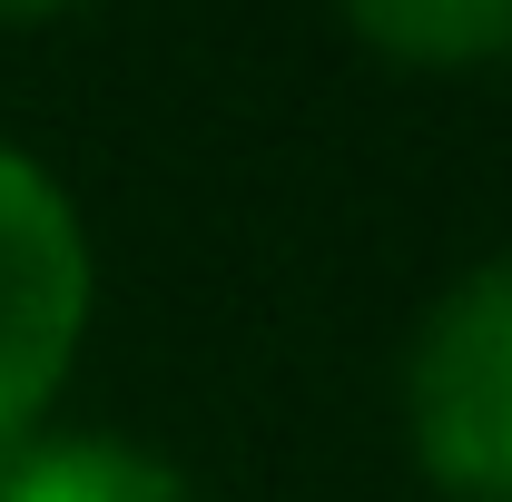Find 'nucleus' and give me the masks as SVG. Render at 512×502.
<instances>
[{
    "label": "nucleus",
    "mask_w": 512,
    "mask_h": 502,
    "mask_svg": "<svg viewBox=\"0 0 512 502\" xmlns=\"http://www.w3.org/2000/svg\"><path fill=\"white\" fill-rule=\"evenodd\" d=\"M89 306H99V266H89L79 207L60 197L50 168L0 148V453L50 424Z\"/></svg>",
    "instance_id": "2"
},
{
    "label": "nucleus",
    "mask_w": 512,
    "mask_h": 502,
    "mask_svg": "<svg viewBox=\"0 0 512 502\" xmlns=\"http://www.w3.org/2000/svg\"><path fill=\"white\" fill-rule=\"evenodd\" d=\"M345 30L404 69H493L512 60V0H335Z\"/></svg>",
    "instance_id": "4"
},
{
    "label": "nucleus",
    "mask_w": 512,
    "mask_h": 502,
    "mask_svg": "<svg viewBox=\"0 0 512 502\" xmlns=\"http://www.w3.org/2000/svg\"><path fill=\"white\" fill-rule=\"evenodd\" d=\"M0 502H197L168 453L128 434H30L0 453Z\"/></svg>",
    "instance_id": "3"
},
{
    "label": "nucleus",
    "mask_w": 512,
    "mask_h": 502,
    "mask_svg": "<svg viewBox=\"0 0 512 502\" xmlns=\"http://www.w3.org/2000/svg\"><path fill=\"white\" fill-rule=\"evenodd\" d=\"M60 10H79V0H0V20H60Z\"/></svg>",
    "instance_id": "5"
},
{
    "label": "nucleus",
    "mask_w": 512,
    "mask_h": 502,
    "mask_svg": "<svg viewBox=\"0 0 512 502\" xmlns=\"http://www.w3.org/2000/svg\"><path fill=\"white\" fill-rule=\"evenodd\" d=\"M404 434L453 502H512V256L434 296L404 355Z\"/></svg>",
    "instance_id": "1"
}]
</instances>
